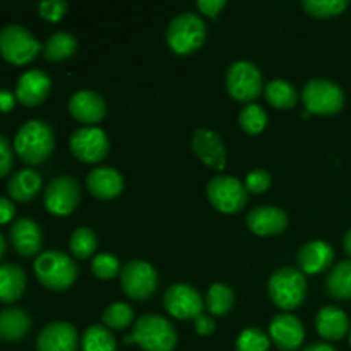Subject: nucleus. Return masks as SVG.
<instances>
[{"mask_svg":"<svg viewBox=\"0 0 351 351\" xmlns=\"http://www.w3.org/2000/svg\"><path fill=\"white\" fill-rule=\"evenodd\" d=\"M55 147L51 127L43 120H29L16 134L14 149L27 165H40L48 160Z\"/></svg>","mask_w":351,"mask_h":351,"instance_id":"obj_1","label":"nucleus"},{"mask_svg":"<svg viewBox=\"0 0 351 351\" xmlns=\"http://www.w3.org/2000/svg\"><path fill=\"white\" fill-rule=\"evenodd\" d=\"M34 273L45 288L62 291L75 283L79 267L67 254L60 250H47L34 261Z\"/></svg>","mask_w":351,"mask_h":351,"instance_id":"obj_2","label":"nucleus"},{"mask_svg":"<svg viewBox=\"0 0 351 351\" xmlns=\"http://www.w3.org/2000/svg\"><path fill=\"white\" fill-rule=\"evenodd\" d=\"M267 290L278 308L293 311L300 307L307 297V280L304 273L295 267H281L269 278Z\"/></svg>","mask_w":351,"mask_h":351,"instance_id":"obj_3","label":"nucleus"},{"mask_svg":"<svg viewBox=\"0 0 351 351\" xmlns=\"http://www.w3.org/2000/svg\"><path fill=\"white\" fill-rule=\"evenodd\" d=\"M134 343L144 351H173L177 346V331L170 321L156 314L141 315L134 328Z\"/></svg>","mask_w":351,"mask_h":351,"instance_id":"obj_4","label":"nucleus"},{"mask_svg":"<svg viewBox=\"0 0 351 351\" xmlns=\"http://www.w3.org/2000/svg\"><path fill=\"white\" fill-rule=\"evenodd\" d=\"M204 40L206 24L197 14L182 12L168 24L167 41L177 55H189L199 50Z\"/></svg>","mask_w":351,"mask_h":351,"instance_id":"obj_5","label":"nucleus"},{"mask_svg":"<svg viewBox=\"0 0 351 351\" xmlns=\"http://www.w3.org/2000/svg\"><path fill=\"white\" fill-rule=\"evenodd\" d=\"M302 101L315 115H335L345 105V93L329 79H311L302 89Z\"/></svg>","mask_w":351,"mask_h":351,"instance_id":"obj_6","label":"nucleus"},{"mask_svg":"<svg viewBox=\"0 0 351 351\" xmlns=\"http://www.w3.org/2000/svg\"><path fill=\"white\" fill-rule=\"evenodd\" d=\"M40 51V41L21 24H9L0 29V55L10 64L24 65Z\"/></svg>","mask_w":351,"mask_h":351,"instance_id":"obj_7","label":"nucleus"},{"mask_svg":"<svg viewBox=\"0 0 351 351\" xmlns=\"http://www.w3.org/2000/svg\"><path fill=\"white\" fill-rule=\"evenodd\" d=\"M226 89L239 101H254L263 91V74L252 62L239 60L226 72Z\"/></svg>","mask_w":351,"mask_h":351,"instance_id":"obj_8","label":"nucleus"},{"mask_svg":"<svg viewBox=\"0 0 351 351\" xmlns=\"http://www.w3.org/2000/svg\"><path fill=\"white\" fill-rule=\"evenodd\" d=\"M247 189L239 178L230 175H218L208 184L209 202L225 215H233L247 204Z\"/></svg>","mask_w":351,"mask_h":351,"instance_id":"obj_9","label":"nucleus"},{"mask_svg":"<svg viewBox=\"0 0 351 351\" xmlns=\"http://www.w3.org/2000/svg\"><path fill=\"white\" fill-rule=\"evenodd\" d=\"M120 283L134 300H147L158 288V273L146 261L134 259L122 267Z\"/></svg>","mask_w":351,"mask_h":351,"instance_id":"obj_10","label":"nucleus"},{"mask_svg":"<svg viewBox=\"0 0 351 351\" xmlns=\"http://www.w3.org/2000/svg\"><path fill=\"white\" fill-rule=\"evenodd\" d=\"M71 151L82 163H99L106 158L110 141L99 127H81L71 136Z\"/></svg>","mask_w":351,"mask_h":351,"instance_id":"obj_11","label":"nucleus"},{"mask_svg":"<svg viewBox=\"0 0 351 351\" xmlns=\"http://www.w3.org/2000/svg\"><path fill=\"white\" fill-rule=\"evenodd\" d=\"M81 201V189L75 178L64 175L48 184L45 191V206L55 216H67L77 208Z\"/></svg>","mask_w":351,"mask_h":351,"instance_id":"obj_12","label":"nucleus"},{"mask_svg":"<svg viewBox=\"0 0 351 351\" xmlns=\"http://www.w3.org/2000/svg\"><path fill=\"white\" fill-rule=\"evenodd\" d=\"M163 304L168 314L182 319V321L199 317L202 314V308H204V300H202L201 293L194 287L185 283L171 285L165 291Z\"/></svg>","mask_w":351,"mask_h":351,"instance_id":"obj_13","label":"nucleus"},{"mask_svg":"<svg viewBox=\"0 0 351 351\" xmlns=\"http://www.w3.org/2000/svg\"><path fill=\"white\" fill-rule=\"evenodd\" d=\"M269 339L281 351H297L305 339L304 324L287 312L274 315L269 324Z\"/></svg>","mask_w":351,"mask_h":351,"instance_id":"obj_14","label":"nucleus"},{"mask_svg":"<svg viewBox=\"0 0 351 351\" xmlns=\"http://www.w3.org/2000/svg\"><path fill=\"white\" fill-rule=\"evenodd\" d=\"M192 151L206 167L218 171L226 168V149L219 134L209 129H197L192 137Z\"/></svg>","mask_w":351,"mask_h":351,"instance_id":"obj_15","label":"nucleus"},{"mask_svg":"<svg viewBox=\"0 0 351 351\" xmlns=\"http://www.w3.org/2000/svg\"><path fill=\"white\" fill-rule=\"evenodd\" d=\"M247 226L259 237L280 235L288 226V215L276 206H257L245 218Z\"/></svg>","mask_w":351,"mask_h":351,"instance_id":"obj_16","label":"nucleus"},{"mask_svg":"<svg viewBox=\"0 0 351 351\" xmlns=\"http://www.w3.org/2000/svg\"><path fill=\"white\" fill-rule=\"evenodd\" d=\"M79 335L69 322H51L41 329L36 339L38 351H77Z\"/></svg>","mask_w":351,"mask_h":351,"instance_id":"obj_17","label":"nucleus"},{"mask_svg":"<svg viewBox=\"0 0 351 351\" xmlns=\"http://www.w3.org/2000/svg\"><path fill=\"white\" fill-rule=\"evenodd\" d=\"M69 112L82 123H98L106 115V103L98 93L81 89L69 99Z\"/></svg>","mask_w":351,"mask_h":351,"instance_id":"obj_18","label":"nucleus"},{"mask_svg":"<svg viewBox=\"0 0 351 351\" xmlns=\"http://www.w3.org/2000/svg\"><path fill=\"white\" fill-rule=\"evenodd\" d=\"M51 89V81L43 71L31 69L19 77L16 86V99L26 106H36L45 101Z\"/></svg>","mask_w":351,"mask_h":351,"instance_id":"obj_19","label":"nucleus"},{"mask_svg":"<svg viewBox=\"0 0 351 351\" xmlns=\"http://www.w3.org/2000/svg\"><path fill=\"white\" fill-rule=\"evenodd\" d=\"M86 185L95 197L108 201V199H115L123 191V177L115 168L98 167L89 171Z\"/></svg>","mask_w":351,"mask_h":351,"instance_id":"obj_20","label":"nucleus"},{"mask_svg":"<svg viewBox=\"0 0 351 351\" xmlns=\"http://www.w3.org/2000/svg\"><path fill=\"white\" fill-rule=\"evenodd\" d=\"M302 273L319 274L328 269L335 261V250L324 240H312L300 249L297 256Z\"/></svg>","mask_w":351,"mask_h":351,"instance_id":"obj_21","label":"nucleus"},{"mask_svg":"<svg viewBox=\"0 0 351 351\" xmlns=\"http://www.w3.org/2000/svg\"><path fill=\"white\" fill-rule=\"evenodd\" d=\"M10 240L21 256H34L40 252L41 243H43V235L38 223L29 218L16 219L10 228Z\"/></svg>","mask_w":351,"mask_h":351,"instance_id":"obj_22","label":"nucleus"},{"mask_svg":"<svg viewBox=\"0 0 351 351\" xmlns=\"http://www.w3.org/2000/svg\"><path fill=\"white\" fill-rule=\"evenodd\" d=\"M315 328H317V332L322 338L329 339V341H338L350 329L348 315L341 308L328 305V307H322L317 312Z\"/></svg>","mask_w":351,"mask_h":351,"instance_id":"obj_23","label":"nucleus"},{"mask_svg":"<svg viewBox=\"0 0 351 351\" xmlns=\"http://www.w3.org/2000/svg\"><path fill=\"white\" fill-rule=\"evenodd\" d=\"M31 328V319L23 308L9 307L0 311V339L19 341L27 335Z\"/></svg>","mask_w":351,"mask_h":351,"instance_id":"obj_24","label":"nucleus"},{"mask_svg":"<svg viewBox=\"0 0 351 351\" xmlns=\"http://www.w3.org/2000/svg\"><path fill=\"white\" fill-rule=\"evenodd\" d=\"M26 288V273L17 264L5 263L0 266V302H16Z\"/></svg>","mask_w":351,"mask_h":351,"instance_id":"obj_25","label":"nucleus"},{"mask_svg":"<svg viewBox=\"0 0 351 351\" xmlns=\"http://www.w3.org/2000/svg\"><path fill=\"white\" fill-rule=\"evenodd\" d=\"M40 189L41 177L33 168H23V170L16 171L10 177L9 184H7V191H9L10 197L19 202L31 201L40 192Z\"/></svg>","mask_w":351,"mask_h":351,"instance_id":"obj_26","label":"nucleus"},{"mask_svg":"<svg viewBox=\"0 0 351 351\" xmlns=\"http://www.w3.org/2000/svg\"><path fill=\"white\" fill-rule=\"evenodd\" d=\"M326 290L336 300L351 298V261H341L332 267L326 280Z\"/></svg>","mask_w":351,"mask_h":351,"instance_id":"obj_27","label":"nucleus"},{"mask_svg":"<svg viewBox=\"0 0 351 351\" xmlns=\"http://www.w3.org/2000/svg\"><path fill=\"white\" fill-rule=\"evenodd\" d=\"M264 91H266V99L274 108H293L298 101V91L291 82L285 81V79H273L267 82Z\"/></svg>","mask_w":351,"mask_h":351,"instance_id":"obj_28","label":"nucleus"},{"mask_svg":"<svg viewBox=\"0 0 351 351\" xmlns=\"http://www.w3.org/2000/svg\"><path fill=\"white\" fill-rule=\"evenodd\" d=\"M77 50V40L75 36H72L71 33H65V31H60V33L51 34L47 40L43 47V53L48 60H65V58L72 57Z\"/></svg>","mask_w":351,"mask_h":351,"instance_id":"obj_29","label":"nucleus"},{"mask_svg":"<svg viewBox=\"0 0 351 351\" xmlns=\"http://www.w3.org/2000/svg\"><path fill=\"white\" fill-rule=\"evenodd\" d=\"M233 302H235V293L225 283L213 285L208 291V297H206V305H208L209 312L213 315H218V317H223L232 311Z\"/></svg>","mask_w":351,"mask_h":351,"instance_id":"obj_30","label":"nucleus"},{"mask_svg":"<svg viewBox=\"0 0 351 351\" xmlns=\"http://www.w3.org/2000/svg\"><path fill=\"white\" fill-rule=\"evenodd\" d=\"M82 351H117V341L105 326H89L82 335Z\"/></svg>","mask_w":351,"mask_h":351,"instance_id":"obj_31","label":"nucleus"},{"mask_svg":"<svg viewBox=\"0 0 351 351\" xmlns=\"http://www.w3.org/2000/svg\"><path fill=\"white\" fill-rule=\"evenodd\" d=\"M96 245H98V239H96L95 232L91 228H86V226L75 230L71 237V242H69L71 252L81 261L89 259L95 254Z\"/></svg>","mask_w":351,"mask_h":351,"instance_id":"obj_32","label":"nucleus"},{"mask_svg":"<svg viewBox=\"0 0 351 351\" xmlns=\"http://www.w3.org/2000/svg\"><path fill=\"white\" fill-rule=\"evenodd\" d=\"M101 321L106 328L122 331V329H127L132 324L134 311L130 305L123 304V302H117V304H112L103 312Z\"/></svg>","mask_w":351,"mask_h":351,"instance_id":"obj_33","label":"nucleus"},{"mask_svg":"<svg viewBox=\"0 0 351 351\" xmlns=\"http://www.w3.org/2000/svg\"><path fill=\"white\" fill-rule=\"evenodd\" d=\"M239 122L243 132L259 134L263 132L264 127H266L267 123V113L264 112V108L261 105L250 103V105H247L245 108L240 112Z\"/></svg>","mask_w":351,"mask_h":351,"instance_id":"obj_34","label":"nucleus"},{"mask_svg":"<svg viewBox=\"0 0 351 351\" xmlns=\"http://www.w3.org/2000/svg\"><path fill=\"white\" fill-rule=\"evenodd\" d=\"M348 5V0H304V9L314 17L339 16Z\"/></svg>","mask_w":351,"mask_h":351,"instance_id":"obj_35","label":"nucleus"},{"mask_svg":"<svg viewBox=\"0 0 351 351\" xmlns=\"http://www.w3.org/2000/svg\"><path fill=\"white\" fill-rule=\"evenodd\" d=\"M269 336L257 328L245 329L237 339V351H269Z\"/></svg>","mask_w":351,"mask_h":351,"instance_id":"obj_36","label":"nucleus"},{"mask_svg":"<svg viewBox=\"0 0 351 351\" xmlns=\"http://www.w3.org/2000/svg\"><path fill=\"white\" fill-rule=\"evenodd\" d=\"M91 271L99 280H113V278L122 273L120 271V261L113 254L106 252L95 256L91 263Z\"/></svg>","mask_w":351,"mask_h":351,"instance_id":"obj_37","label":"nucleus"},{"mask_svg":"<svg viewBox=\"0 0 351 351\" xmlns=\"http://www.w3.org/2000/svg\"><path fill=\"white\" fill-rule=\"evenodd\" d=\"M271 187V175L266 170H252L245 178V189L250 194H264Z\"/></svg>","mask_w":351,"mask_h":351,"instance_id":"obj_38","label":"nucleus"},{"mask_svg":"<svg viewBox=\"0 0 351 351\" xmlns=\"http://www.w3.org/2000/svg\"><path fill=\"white\" fill-rule=\"evenodd\" d=\"M67 9L69 3L65 0H45V2L40 3V16L57 23V21H60L64 17Z\"/></svg>","mask_w":351,"mask_h":351,"instance_id":"obj_39","label":"nucleus"},{"mask_svg":"<svg viewBox=\"0 0 351 351\" xmlns=\"http://www.w3.org/2000/svg\"><path fill=\"white\" fill-rule=\"evenodd\" d=\"M14 165V154L12 147H10V143L7 141V137H3L0 134V178L5 177L10 171Z\"/></svg>","mask_w":351,"mask_h":351,"instance_id":"obj_40","label":"nucleus"},{"mask_svg":"<svg viewBox=\"0 0 351 351\" xmlns=\"http://www.w3.org/2000/svg\"><path fill=\"white\" fill-rule=\"evenodd\" d=\"M226 5L225 0H199L197 7L202 14H206L208 17H216L223 10V7Z\"/></svg>","mask_w":351,"mask_h":351,"instance_id":"obj_41","label":"nucleus"},{"mask_svg":"<svg viewBox=\"0 0 351 351\" xmlns=\"http://www.w3.org/2000/svg\"><path fill=\"white\" fill-rule=\"evenodd\" d=\"M194 322H195V331H197V335L209 336L215 332L216 324H215V319H213L211 315L201 314L199 317L194 319Z\"/></svg>","mask_w":351,"mask_h":351,"instance_id":"obj_42","label":"nucleus"},{"mask_svg":"<svg viewBox=\"0 0 351 351\" xmlns=\"http://www.w3.org/2000/svg\"><path fill=\"white\" fill-rule=\"evenodd\" d=\"M14 215H16V208H14L12 201H9L7 197H0V225L9 223Z\"/></svg>","mask_w":351,"mask_h":351,"instance_id":"obj_43","label":"nucleus"},{"mask_svg":"<svg viewBox=\"0 0 351 351\" xmlns=\"http://www.w3.org/2000/svg\"><path fill=\"white\" fill-rule=\"evenodd\" d=\"M16 105V95L7 89H0V112H10Z\"/></svg>","mask_w":351,"mask_h":351,"instance_id":"obj_44","label":"nucleus"},{"mask_svg":"<svg viewBox=\"0 0 351 351\" xmlns=\"http://www.w3.org/2000/svg\"><path fill=\"white\" fill-rule=\"evenodd\" d=\"M302 351H336V348L328 345V343H314V345H308L307 348H304Z\"/></svg>","mask_w":351,"mask_h":351,"instance_id":"obj_45","label":"nucleus"},{"mask_svg":"<svg viewBox=\"0 0 351 351\" xmlns=\"http://www.w3.org/2000/svg\"><path fill=\"white\" fill-rule=\"evenodd\" d=\"M343 247H345V252L351 257V228L345 233V239H343Z\"/></svg>","mask_w":351,"mask_h":351,"instance_id":"obj_46","label":"nucleus"},{"mask_svg":"<svg viewBox=\"0 0 351 351\" xmlns=\"http://www.w3.org/2000/svg\"><path fill=\"white\" fill-rule=\"evenodd\" d=\"M3 254H5V239H3V235L0 233V259L3 257Z\"/></svg>","mask_w":351,"mask_h":351,"instance_id":"obj_47","label":"nucleus"},{"mask_svg":"<svg viewBox=\"0 0 351 351\" xmlns=\"http://www.w3.org/2000/svg\"><path fill=\"white\" fill-rule=\"evenodd\" d=\"M308 115H311V112H308V110H305V112L304 113H302V117H304V119H307V117Z\"/></svg>","mask_w":351,"mask_h":351,"instance_id":"obj_48","label":"nucleus"},{"mask_svg":"<svg viewBox=\"0 0 351 351\" xmlns=\"http://www.w3.org/2000/svg\"><path fill=\"white\" fill-rule=\"evenodd\" d=\"M350 345H351V331H350Z\"/></svg>","mask_w":351,"mask_h":351,"instance_id":"obj_49","label":"nucleus"}]
</instances>
